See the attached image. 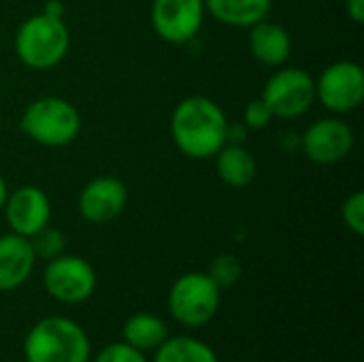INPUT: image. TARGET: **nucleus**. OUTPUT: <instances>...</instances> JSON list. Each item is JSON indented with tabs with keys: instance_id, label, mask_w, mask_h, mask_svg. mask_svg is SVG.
Segmentation results:
<instances>
[{
	"instance_id": "nucleus-1",
	"label": "nucleus",
	"mask_w": 364,
	"mask_h": 362,
	"mask_svg": "<svg viewBox=\"0 0 364 362\" xmlns=\"http://www.w3.org/2000/svg\"><path fill=\"white\" fill-rule=\"evenodd\" d=\"M228 117L209 96L183 98L171 115V139L190 160H209L226 145Z\"/></svg>"
},
{
	"instance_id": "nucleus-2",
	"label": "nucleus",
	"mask_w": 364,
	"mask_h": 362,
	"mask_svg": "<svg viewBox=\"0 0 364 362\" xmlns=\"http://www.w3.org/2000/svg\"><path fill=\"white\" fill-rule=\"evenodd\" d=\"M70 49V32L64 17L36 13L23 19L15 32V55L32 70L58 66Z\"/></svg>"
},
{
	"instance_id": "nucleus-3",
	"label": "nucleus",
	"mask_w": 364,
	"mask_h": 362,
	"mask_svg": "<svg viewBox=\"0 0 364 362\" xmlns=\"http://www.w3.org/2000/svg\"><path fill=\"white\" fill-rule=\"evenodd\" d=\"M26 362H87L92 354L85 331L60 316L36 322L23 339Z\"/></svg>"
},
{
	"instance_id": "nucleus-4",
	"label": "nucleus",
	"mask_w": 364,
	"mask_h": 362,
	"mask_svg": "<svg viewBox=\"0 0 364 362\" xmlns=\"http://www.w3.org/2000/svg\"><path fill=\"white\" fill-rule=\"evenodd\" d=\"M19 128L36 145L49 149L66 147L75 143L81 132V115L66 98L41 96L23 109Z\"/></svg>"
},
{
	"instance_id": "nucleus-5",
	"label": "nucleus",
	"mask_w": 364,
	"mask_h": 362,
	"mask_svg": "<svg viewBox=\"0 0 364 362\" xmlns=\"http://www.w3.org/2000/svg\"><path fill=\"white\" fill-rule=\"evenodd\" d=\"M220 301L222 290L207 273H186L175 280L168 290V312L188 329L211 322L220 309Z\"/></svg>"
},
{
	"instance_id": "nucleus-6",
	"label": "nucleus",
	"mask_w": 364,
	"mask_h": 362,
	"mask_svg": "<svg viewBox=\"0 0 364 362\" xmlns=\"http://www.w3.org/2000/svg\"><path fill=\"white\" fill-rule=\"evenodd\" d=\"M279 119L303 117L316 102V79L296 66H279L264 83L260 96Z\"/></svg>"
},
{
	"instance_id": "nucleus-7",
	"label": "nucleus",
	"mask_w": 364,
	"mask_h": 362,
	"mask_svg": "<svg viewBox=\"0 0 364 362\" xmlns=\"http://www.w3.org/2000/svg\"><path fill=\"white\" fill-rule=\"evenodd\" d=\"M316 100L331 113L356 111L364 100V70L354 60L328 64L316 79Z\"/></svg>"
},
{
	"instance_id": "nucleus-8",
	"label": "nucleus",
	"mask_w": 364,
	"mask_h": 362,
	"mask_svg": "<svg viewBox=\"0 0 364 362\" xmlns=\"http://www.w3.org/2000/svg\"><path fill=\"white\" fill-rule=\"evenodd\" d=\"M43 284L49 297L60 303L75 305L87 301L94 294L96 271L81 256L60 254L58 258L47 262L43 271Z\"/></svg>"
},
{
	"instance_id": "nucleus-9",
	"label": "nucleus",
	"mask_w": 364,
	"mask_h": 362,
	"mask_svg": "<svg viewBox=\"0 0 364 362\" xmlns=\"http://www.w3.org/2000/svg\"><path fill=\"white\" fill-rule=\"evenodd\" d=\"M205 0H151L149 21L154 32L171 45L194 41L205 23Z\"/></svg>"
},
{
	"instance_id": "nucleus-10",
	"label": "nucleus",
	"mask_w": 364,
	"mask_h": 362,
	"mask_svg": "<svg viewBox=\"0 0 364 362\" xmlns=\"http://www.w3.org/2000/svg\"><path fill=\"white\" fill-rule=\"evenodd\" d=\"M356 143L352 126L341 117H322L314 122L301 137L305 156L316 164H337L346 160Z\"/></svg>"
},
{
	"instance_id": "nucleus-11",
	"label": "nucleus",
	"mask_w": 364,
	"mask_h": 362,
	"mask_svg": "<svg viewBox=\"0 0 364 362\" xmlns=\"http://www.w3.org/2000/svg\"><path fill=\"white\" fill-rule=\"evenodd\" d=\"M128 188L119 177L100 175L90 179L79 194V213L87 224H109L124 213Z\"/></svg>"
},
{
	"instance_id": "nucleus-12",
	"label": "nucleus",
	"mask_w": 364,
	"mask_h": 362,
	"mask_svg": "<svg viewBox=\"0 0 364 362\" xmlns=\"http://www.w3.org/2000/svg\"><path fill=\"white\" fill-rule=\"evenodd\" d=\"M2 211L11 233L21 235L26 239H30L51 222L49 196L36 186H21L9 192Z\"/></svg>"
},
{
	"instance_id": "nucleus-13",
	"label": "nucleus",
	"mask_w": 364,
	"mask_h": 362,
	"mask_svg": "<svg viewBox=\"0 0 364 362\" xmlns=\"http://www.w3.org/2000/svg\"><path fill=\"white\" fill-rule=\"evenodd\" d=\"M247 30H250L247 45L256 62L269 68H279L288 62L292 53V36L282 23L271 21L267 17Z\"/></svg>"
},
{
	"instance_id": "nucleus-14",
	"label": "nucleus",
	"mask_w": 364,
	"mask_h": 362,
	"mask_svg": "<svg viewBox=\"0 0 364 362\" xmlns=\"http://www.w3.org/2000/svg\"><path fill=\"white\" fill-rule=\"evenodd\" d=\"M36 256L30 239L9 233L0 237V292H11L23 286L34 269Z\"/></svg>"
},
{
	"instance_id": "nucleus-15",
	"label": "nucleus",
	"mask_w": 364,
	"mask_h": 362,
	"mask_svg": "<svg viewBox=\"0 0 364 362\" xmlns=\"http://www.w3.org/2000/svg\"><path fill=\"white\" fill-rule=\"evenodd\" d=\"M207 13L230 28H252L269 17L273 0H205Z\"/></svg>"
},
{
	"instance_id": "nucleus-16",
	"label": "nucleus",
	"mask_w": 364,
	"mask_h": 362,
	"mask_svg": "<svg viewBox=\"0 0 364 362\" xmlns=\"http://www.w3.org/2000/svg\"><path fill=\"white\" fill-rule=\"evenodd\" d=\"M215 173L230 188H245L256 179L258 162L245 145H224L215 156Z\"/></svg>"
},
{
	"instance_id": "nucleus-17",
	"label": "nucleus",
	"mask_w": 364,
	"mask_h": 362,
	"mask_svg": "<svg viewBox=\"0 0 364 362\" xmlns=\"http://www.w3.org/2000/svg\"><path fill=\"white\" fill-rule=\"evenodd\" d=\"M168 337L166 324L154 314H134L124 324V344L139 352L156 350Z\"/></svg>"
},
{
	"instance_id": "nucleus-18",
	"label": "nucleus",
	"mask_w": 364,
	"mask_h": 362,
	"mask_svg": "<svg viewBox=\"0 0 364 362\" xmlns=\"http://www.w3.org/2000/svg\"><path fill=\"white\" fill-rule=\"evenodd\" d=\"M156 350L154 362H220L205 341L192 337H166V341Z\"/></svg>"
},
{
	"instance_id": "nucleus-19",
	"label": "nucleus",
	"mask_w": 364,
	"mask_h": 362,
	"mask_svg": "<svg viewBox=\"0 0 364 362\" xmlns=\"http://www.w3.org/2000/svg\"><path fill=\"white\" fill-rule=\"evenodd\" d=\"M30 245H32V252H34L36 260L43 258V260L49 262V260L58 258L60 254H64L66 237H64L62 230H58V228L47 224L45 228H41L36 235L30 237Z\"/></svg>"
},
{
	"instance_id": "nucleus-20",
	"label": "nucleus",
	"mask_w": 364,
	"mask_h": 362,
	"mask_svg": "<svg viewBox=\"0 0 364 362\" xmlns=\"http://www.w3.org/2000/svg\"><path fill=\"white\" fill-rule=\"evenodd\" d=\"M207 275L215 282V286L220 290L232 288L241 280V275H243V265H241V260L235 254H220L209 265Z\"/></svg>"
},
{
	"instance_id": "nucleus-21",
	"label": "nucleus",
	"mask_w": 364,
	"mask_h": 362,
	"mask_svg": "<svg viewBox=\"0 0 364 362\" xmlns=\"http://www.w3.org/2000/svg\"><path fill=\"white\" fill-rule=\"evenodd\" d=\"M341 220L346 224L348 230H352L356 237H363L364 235V194L358 192H352L343 205H341Z\"/></svg>"
},
{
	"instance_id": "nucleus-22",
	"label": "nucleus",
	"mask_w": 364,
	"mask_h": 362,
	"mask_svg": "<svg viewBox=\"0 0 364 362\" xmlns=\"http://www.w3.org/2000/svg\"><path fill=\"white\" fill-rule=\"evenodd\" d=\"M275 119L271 107L262 100V98H254L245 105L243 109V124L250 128V130H264L271 126V122Z\"/></svg>"
},
{
	"instance_id": "nucleus-23",
	"label": "nucleus",
	"mask_w": 364,
	"mask_h": 362,
	"mask_svg": "<svg viewBox=\"0 0 364 362\" xmlns=\"http://www.w3.org/2000/svg\"><path fill=\"white\" fill-rule=\"evenodd\" d=\"M94 362H147L143 352L130 348L128 344H111L98 352Z\"/></svg>"
},
{
	"instance_id": "nucleus-24",
	"label": "nucleus",
	"mask_w": 364,
	"mask_h": 362,
	"mask_svg": "<svg viewBox=\"0 0 364 362\" xmlns=\"http://www.w3.org/2000/svg\"><path fill=\"white\" fill-rule=\"evenodd\" d=\"M250 128L243 122H228L226 126V145H245Z\"/></svg>"
},
{
	"instance_id": "nucleus-25",
	"label": "nucleus",
	"mask_w": 364,
	"mask_h": 362,
	"mask_svg": "<svg viewBox=\"0 0 364 362\" xmlns=\"http://www.w3.org/2000/svg\"><path fill=\"white\" fill-rule=\"evenodd\" d=\"M346 13L354 23H364V0H346Z\"/></svg>"
},
{
	"instance_id": "nucleus-26",
	"label": "nucleus",
	"mask_w": 364,
	"mask_h": 362,
	"mask_svg": "<svg viewBox=\"0 0 364 362\" xmlns=\"http://www.w3.org/2000/svg\"><path fill=\"white\" fill-rule=\"evenodd\" d=\"M43 13H47L51 17H64V4L60 0H47Z\"/></svg>"
},
{
	"instance_id": "nucleus-27",
	"label": "nucleus",
	"mask_w": 364,
	"mask_h": 362,
	"mask_svg": "<svg viewBox=\"0 0 364 362\" xmlns=\"http://www.w3.org/2000/svg\"><path fill=\"white\" fill-rule=\"evenodd\" d=\"M6 196H9V188H6L4 177L0 175V211H2V207H4V203H6Z\"/></svg>"
},
{
	"instance_id": "nucleus-28",
	"label": "nucleus",
	"mask_w": 364,
	"mask_h": 362,
	"mask_svg": "<svg viewBox=\"0 0 364 362\" xmlns=\"http://www.w3.org/2000/svg\"><path fill=\"white\" fill-rule=\"evenodd\" d=\"M17 362H26V361H17Z\"/></svg>"
}]
</instances>
